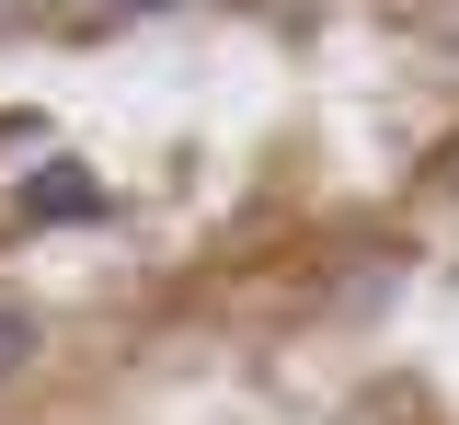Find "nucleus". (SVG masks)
Returning <instances> with one entry per match:
<instances>
[{
	"label": "nucleus",
	"instance_id": "1",
	"mask_svg": "<svg viewBox=\"0 0 459 425\" xmlns=\"http://www.w3.org/2000/svg\"><path fill=\"white\" fill-rule=\"evenodd\" d=\"M23 219H35V230H81V219H115V184L92 173V161H35V184H23Z\"/></svg>",
	"mask_w": 459,
	"mask_h": 425
},
{
	"label": "nucleus",
	"instance_id": "2",
	"mask_svg": "<svg viewBox=\"0 0 459 425\" xmlns=\"http://www.w3.org/2000/svg\"><path fill=\"white\" fill-rule=\"evenodd\" d=\"M23 357H35V310H0V379H12Z\"/></svg>",
	"mask_w": 459,
	"mask_h": 425
},
{
	"label": "nucleus",
	"instance_id": "3",
	"mask_svg": "<svg viewBox=\"0 0 459 425\" xmlns=\"http://www.w3.org/2000/svg\"><path fill=\"white\" fill-rule=\"evenodd\" d=\"M126 12H184V0H126Z\"/></svg>",
	"mask_w": 459,
	"mask_h": 425
}]
</instances>
